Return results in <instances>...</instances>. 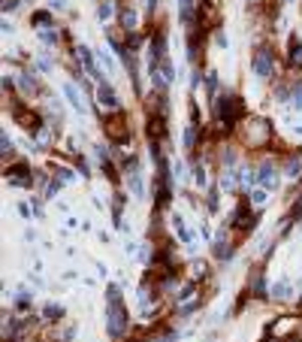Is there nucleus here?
<instances>
[{
  "label": "nucleus",
  "instance_id": "a211bd4d",
  "mask_svg": "<svg viewBox=\"0 0 302 342\" xmlns=\"http://www.w3.org/2000/svg\"><path fill=\"white\" fill-rule=\"evenodd\" d=\"M18 82H21V88H24L27 94H36V91H39V82H36L30 73H21V76H18Z\"/></svg>",
  "mask_w": 302,
  "mask_h": 342
},
{
  "label": "nucleus",
  "instance_id": "b1692460",
  "mask_svg": "<svg viewBox=\"0 0 302 342\" xmlns=\"http://www.w3.org/2000/svg\"><path fill=\"white\" fill-rule=\"evenodd\" d=\"M194 142H197V127L191 124V127L185 130V149H194Z\"/></svg>",
  "mask_w": 302,
  "mask_h": 342
},
{
  "label": "nucleus",
  "instance_id": "0eeeda50",
  "mask_svg": "<svg viewBox=\"0 0 302 342\" xmlns=\"http://www.w3.org/2000/svg\"><path fill=\"white\" fill-rule=\"evenodd\" d=\"M97 103H100L103 109H109V112H118V109H121V100H118L115 88L106 85V82H100V88H97Z\"/></svg>",
  "mask_w": 302,
  "mask_h": 342
},
{
  "label": "nucleus",
  "instance_id": "7c9ffc66",
  "mask_svg": "<svg viewBox=\"0 0 302 342\" xmlns=\"http://www.w3.org/2000/svg\"><path fill=\"white\" fill-rule=\"evenodd\" d=\"M33 212H36V218H42V203L36 197H33Z\"/></svg>",
  "mask_w": 302,
  "mask_h": 342
},
{
  "label": "nucleus",
  "instance_id": "7ed1b4c3",
  "mask_svg": "<svg viewBox=\"0 0 302 342\" xmlns=\"http://www.w3.org/2000/svg\"><path fill=\"white\" fill-rule=\"evenodd\" d=\"M103 130H106V136H109L112 142H118V145L130 142V127H127V115H124L121 109H118L115 115H109V118H106Z\"/></svg>",
  "mask_w": 302,
  "mask_h": 342
},
{
  "label": "nucleus",
  "instance_id": "6ab92c4d",
  "mask_svg": "<svg viewBox=\"0 0 302 342\" xmlns=\"http://www.w3.org/2000/svg\"><path fill=\"white\" fill-rule=\"evenodd\" d=\"M127 185H130L133 197H142V194H145V188H142V179H139V173H127Z\"/></svg>",
  "mask_w": 302,
  "mask_h": 342
},
{
  "label": "nucleus",
  "instance_id": "9b49d317",
  "mask_svg": "<svg viewBox=\"0 0 302 342\" xmlns=\"http://www.w3.org/2000/svg\"><path fill=\"white\" fill-rule=\"evenodd\" d=\"M136 24H139V15H136V9H121V27L127 30V33H133L136 30Z\"/></svg>",
  "mask_w": 302,
  "mask_h": 342
},
{
  "label": "nucleus",
  "instance_id": "39448f33",
  "mask_svg": "<svg viewBox=\"0 0 302 342\" xmlns=\"http://www.w3.org/2000/svg\"><path fill=\"white\" fill-rule=\"evenodd\" d=\"M251 67H254V73H257L260 79H272V73H275V52H272L269 45H260V48H254Z\"/></svg>",
  "mask_w": 302,
  "mask_h": 342
},
{
  "label": "nucleus",
  "instance_id": "f257e3e1",
  "mask_svg": "<svg viewBox=\"0 0 302 342\" xmlns=\"http://www.w3.org/2000/svg\"><path fill=\"white\" fill-rule=\"evenodd\" d=\"M106 303H109V309H106V333H109V339H124V333L130 327V312H127V306L121 300V288L118 285L106 288Z\"/></svg>",
  "mask_w": 302,
  "mask_h": 342
},
{
  "label": "nucleus",
  "instance_id": "ddd939ff",
  "mask_svg": "<svg viewBox=\"0 0 302 342\" xmlns=\"http://www.w3.org/2000/svg\"><path fill=\"white\" fill-rule=\"evenodd\" d=\"M64 94L70 97V103L76 106V112H82V115H85V106H82V100H79V91H76V85H70V82H67V85H64Z\"/></svg>",
  "mask_w": 302,
  "mask_h": 342
},
{
  "label": "nucleus",
  "instance_id": "c85d7f7f",
  "mask_svg": "<svg viewBox=\"0 0 302 342\" xmlns=\"http://www.w3.org/2000/svg\"><path fill=\"white\" fill-rule=\"evenodd\" d=\"M100 61H103V67H109V73H112V58H109L106 52H100Z\"/></svg>",
  "mask_w": 302,
  "mask_h": 342
},
{
  "label": "nucleus",
  "instance_id": "dca6fc26",
  "mask_svg": "<svg viewBox=\"0 0 302 342\" xmlns=\"http://www.w3.org/2000/svg\"><path fill=\"white\" fill-rule=\"evenodd\" d=\"M42 318H45V321H61V318H64V306H57V303H48V306L42 309Z\"/></svg>",
  "mask_w": 302,
  "mask_h": 342
},
{
  "label": "nucleus",
  "instance_id": "1a4fd4ad",
  "mask_svg": "<svg viewBox=\"0 0 302 342\" xmlns=\"http://www.w3.org/2000/svg\"><path fill=\"white\" fill-rule=\"evenodd\" d=\"M251 297H257V300H263L266 297V276H263V270L257 267L254 270V276H251Z\"/></svg>",
  "mask_w": 302,
  "mask_h": 342
},
{
  "label": "nucleus",
  "instance_id": "aec40b11",
  "mask_svg": "<svg viewBox=\"0 0 302 342\" xmlns=\"http://www.w3.org/2000/svg\"><path fill=\"white\" fill-rule=\"evenodd\" d=\"M0 145H3V149H0V155H3V161H9V155L15 152V145H12V139H9V133H6V130L0 133Z\"/></svg>",
  "mask_w": 302,
  "mask_h": 342
},
{
  "label": "nucleus",
  "instance_id": "c756f323",
  "mask_svg": "<svg viewBox=\"0 0 302 342\" xmlns=\"http://www.w3.org/2000/svg\"><path fill=\"white\" fill-rule=\"evenodd\" d=\"M209 209H212V212H215V209H218V194H215V191H212V194H209Z\"/></svg>",
  "mask_w": 302,
  "mask_h": 342
},
{
  "label": "nucleus",
  "instance_id": "4be33fe9",
  "mask_svg": "<svg viewBox=\"0 0 302 342\" xmlns=\"http://www.w3.org/2000/svg\"><path fill=\"white\" fill-rule=\"evenodd\" d=\"M248 203H251V206H263V203H266V188H257V191H251Z\"/></svg>",
  "mask_w": 302,
  "mask_h": 342
},
{
  "label": "nucleus",
  "instance_id": "f03ea898",
  "mask_svg": "<svg viewBox=\"0 0 302 342\" xmlns=\"http://www.w3.org/2000/svg\"><path fill=\"white\" fill-rule=\"evenodd\" d=\"M212 109H215V118H218L224 127H233L236 121L245 118V103H242V97H236V94L215 97V100H212Z\"/></svg>",
  "mask_w": 302,
  "mask_h": 342
},
{
  "label": "nucleus",
  "instance_id": "f3484780",
  "mask_svg": "<svg viewBox=\"0 0 302 342\" xmlns=\"http://www.w3.org/2000/svg\"><path fill=\"white\" fill-rule=\"evenodd\" d=\"M290 64H293V67H302V45H299V36H290Z\"/></svg>",
  "mask_w": 302,
  "mask_h": 342
},
{
  "label": "nucleus",
  "instance_id": "2f4dec72",
  "mask_svg": "<svg viewBox=\"0 0 302 342\" xmlns=\"http://www.w3.org/2000/svg\"><path fill=\"white\" fill-rule=\"evenodd\" d=\"M51 9H67V0H51Z\"/></svg>",
  "mask_w": 302,
  "mask_h": 342
},
{
  "label": "nucleus",
  "instance_id": "423d86ee",
  "mask_svg": "<svg viewBox=\"0 0 302 342\" xmlns=\"http://www.w3.org/2000/svg\"><path fill=\"white\" fill-rule=\"evenodd\" d=\"M6 182L12 188H30L33 185V170L27 164H12V167H6Z\"/></svg>",
  "mask_w": 302,
  "mask_h": 342
},
{
  "label": "nucleus",
  "instance_id": "393cba45",
  "mask_svg": "<svg viewBox=\"0 0 302 342\" xmlns=\"http://www.w3.org/2000/svg\"><path fill=\"white\" fill-rule=\"evenodd\" d=\"M206 88H209V94L215 97V88H218V76H215V73H206Z\"/></svg>",
  "mask_w": 302,
  "mask_h": 342
},
{
  "label": "nucleus",
  "instance_id": "6e6552de",
  "mask_svg": "<svg viewBox=\"0 0 302 342\" xmlns=\"http://www.w3.org/2000/svg\"><path fill=\"white\" fill-rule=\"evenodd\" d=\"M257 182L263 188H278V176H275V164H263L257 170Z\"/></svg>",
  "mask_w": 302,
  "mask_h": 342
},
{
  "label": "nucleus",
  "instance_id": "20e7f679",
  "mask_svg": "<svg viewBox=\"0 0 302 342\" xmlns=\"http://www.w3.org/2000/svg\"><path fill=\"white\" fill-rule=\"evenodd\" d=\"M245 139H248V145H269L272 142V124L266 121V118H251L248 121V127H245Z\"/></svg>",
  "mask_w": 302,
  "mask_h": 342
},
{
  "label": "nucleus",
  "instance_id": "412c9836",
  "mask_svg": "<svg viewBox=\"0 0 302 342\" xmlns=\"http://www.w3.org/2000/svg\"><path fill=\"white\" fill-rule=\"evenodd\" d=\"M112 15H115V3L112 0H103L100 3V21H109Z\"/></svg>",
  "mask_w": 302,
  "mask_h": 342
},
{
  "label": "nucleus",
  "instance_id": "bb28decb",
  "mask_svg": "<svg viewBox=\"0 0 302 342\" xmlns=\"http://www.w3.org/2000/svg\"><path fill=\"white\" fill-rule=\"evenodd\" d=\"M287 221H302V197L296 200V206H293V212H290V218Z\"/></svg>",
  "mask_w": 302,
  "mask_h": 342
},
{
  "label": "nucleus",
  "instance_id": "473e14b6",
  "mask_svg": "<svg viewBox=\"0 0 302 342\" xmlns=\"http://www.w3.org/2000/svg\"><path fill=\"white\" fill-rule=\"evenodd\" d=\"M12 342H33V339H12Z\"/></svg>",
  "mask_w": 302,
  "mask_h": 342
},
{
  "label": "nucleus",
  "instance_id": "4468645a",
  "mask_svg": "<svg viewBox=\"0 0 302 342\" xmlns=\"http://www.w3.org/2000/svg\"><path fill=\"white\" fill-rule=\"evenodd\" d=\"M172 227H175V233H178V236L191 246V239H194V236H191V230L185 227V218H182V215H172Z\"/></svg>",
  "mask_w": 302,
  "mask_h": 342
},
{
  "label": "nucleus",
  "instance_id": "cd10ccee",
  "mask_svg": "<svg viewBox=\"0 0 302 342\" xmlns=\"http://www.w3.org/2000/svg\"><path fill=\"white\" fill-rule=\"evenodd\" d=\"M293 106H296V109H302V85H296V88H293Z\"/></svg>",
  "mask_w": 302,
  "mask_h": 342
},
{
  "label": "nucleus",
  "instance_id": "5701e85b",
  "mask_svg": "<svg viewBox=\"0 0 302 342\" xmlns=\"http://www.w3.org/2000/svg\"><path fill=\"white\" fill-rule=\"evenodd\" d=\"M221 188H224V191H233V188H236V176H233L230 170H224V176H221Z\"/></svg>",
  "mask_w": 302,
  "mask_h": 342
},
{
  "label": "nucleus",
  "instance_id": "f8f14e48",
  "mask_svg": "<svg viewBox=\"0 0 302 342\" xmlns=\"http://www.w3.org/2000/svg\"><path fill=\"white\" fill-rule=\"evenodd\" d=\"M30 21H33V27L39 24V30H42V27H51V12H45V9H36V12L30 15Z\"/></svg>",
  "mask_w": 302,
  "mask_h": 342
},
{
  "label": "nucleus",
  "instance_id": "2eb2a0df",
  "mask_svg": "<svg viewBox=\"0 0 302 342\" xmlns=\"http://www.w3.org/2000/svg\"><path fill=\"white\" fill-rule=\"evenodd\" d=\"M272 297H275V300H287V297H290V282H287V279L275 282V285H272Z\"/></svg>",
  "mask_w": 302,
  "mask_h": 342
},
{
  "label": "nucleus",
  "instance_id": "a878e982",
  "mask_svg": "<svg viewBox=\"0 0 302 342\" xmlns=\"http://www.w3.org/2000/svg\"><path fill=\"white\" fill-rule=\"evenodd\" d=\"M239 179H242V185L248 188V185L254 182V170H248V167H245V170H239Z\"/></svg>",
  "mask_w": 302,
  "mask_h": 342
},
{
  "label": "nucleus",
  "instance_id": "9d476101",
  "mask_svg": "<svg viewBox=\"0 0 302 342\" xmlns=\"http://www.w3.org/2000/svg\"><path fill=\"white\" fill-rule=\"evenodd\" d=\"M284 173H287L290 179H296V176L302 173V149L296 152V155H290V158L284 161Z\"/></svg>",
  "mask_w": 302,
  "mask_h": 342
}]
</instances>
